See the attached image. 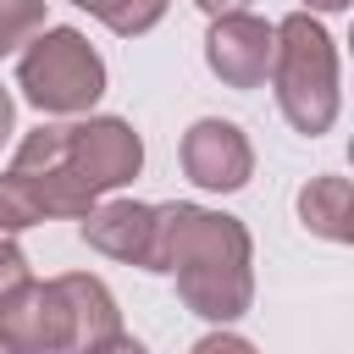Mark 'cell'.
Listing matches in <instances>:
<instances>
[{
  "label": "cell",
  "mask_w": 354,
  "mask_h": 354,
  "mask_svg": "<svg viewBox=\"0 0 354 354\" xmlns=\"http://www.w3.org/2000/svg\"><path fill=\"white\" fill-rule=\"evenodd\" d=\"M11 122H17V105H11V94L0 88V144L11 138Z\"/></svg>",
  "instance_id": "cell-16"
},
{
  "label": "cell",
  "mask_w": 354,
  "mask_h": 354,
  "mask_svg": "<svg viewBox=\"0 0 354 354\" xmlns=\"http://www.w3.org/2000/svg\"><path fill=\"white\" fill-rule=\"evenodd\" d=\"M66 304H72V348L83 354H105V348H133V337L122 332V310L111 299V288L88 271H66L55 277Z\"/></svg>",
  "instance_id": "cell-9"
},
{
  "label": "cell",
  "mask_w": 354,
  "mask_h": 354,
  "mask_svg": "<svg viewBox=\"0 0 354 354\" xmlns=\"http://www.w3.org/2000/svg\"><path fill=\"white\" fill-rule=\"evenodd\" d=\"M66 166L94 194L127 188L138 177V166H144V138L122 116H88V122L66 127Z\"/></svg>",
  "instance_id": "cell-4"
},
{
  "label": "cell",
  "mask_w": 354,
  "mask_h": 354,
  "mask_svg": "<svg viewBox=\"0 0 354 354\" xmlns=\"http://www.w3.org/2000/svg\"><path fill=\"white\" fill-rule=\"evenodd\" d=\"M33 271H28V254L17 249V232H0V299L17 288V282H28Z\"/></svg>",
  "instance_id": "cell-14"
},
{
  "label": "cell",
  "mask_w": 354,
  "mask_h": 354,
  "mask_svg": "<svg viewBox=\"0 0 354 354\" xmlns=\"http://www.w3.org/2000/svg\"><path fill=\"white\" fill-rule=\"evenodd\" d=\"M17 88L44 116H83L105 94V61L77 28H39L17 61Z\"/></svg>",
  "instance_id": "cell-3"
},
{
  "label": "cell",
  "mask_w": 354,
  "mask_h": 354,
  "mask_svg": "<svg viewBox=\"0 0 354 354\" xmlns=\"http://www.w3.org/2000/svg\"><path fill=\"white\" fill-rule=\"evenodd\" d=\"M0 337L17 354H61L72 348V304L61 293V282H17L0 299Z\"/></svg>",
  "instance_id": "cell-5"
},
{
  "label": "cell",
  "mask_w": 354,
  "mask_h": 354,
  "mask_svg": "<svg viewBox=\"0 0 354 354\" xmlns=\"http://www.w3.org/2000/svg\"><path fill=\"white\" fill-rule=\"evenodd\" d=\"M0 348H6V337H0Z\"/></svg>",
  "instance_id": "cell-18"
},
{
  "label": "cell",
  "mask_w": 354,
  "mask_h": 354,
  "mask_svg": "<svg viewBox=\"0 0 354 354\" xmlns=\"http://www.w3.org/2000/svg\"><path fill=\"white\" fill-rule=\"evenodd\" d=\"M271 83H277V105L288 116L293 133L321 138L337 122V44L332 33L315 22V11H293L277 22V44H271Z\"/></svg>",
  "instance_id": "cell-2"
},
{
  "label": "cell",
  "mask_w": 354,
  "mask_h": 354,
  "mask_svg": "<svg viewBox=\"0 0 354 354\" xmlns=\"http://www.w3.org/2000/svg\"><path fill=\"white\" fill-rule=\"evenodd\" d=\"M183 171H188V183H199L210 194H238L254 177V149H249L238 122L199 116L183 133Z\"/></svg>",
  "instance_id": "cell-7"
},
{
  "label": "cell",
  "mask_w": 354,
  "mask_h": 354,
  "mask_svg": "<svg viewBox=\"0 0 354 354\" xmlns=\"http://www.w3.org/2000/svg\"><path fill=\"white\" fill-rule=\"evenodd\" d=\"M299 221H304V232H315L326 243H348L354 238V221H348V177L343 171L310 177L299 188Z\"/></svg>",
  "instance_id": "cell-10"
},
{
  "label": "cell",
  "mask_w": 354,
  "mask_h": 354,
  "mask_svg": "<svg viewBox=\"0 0 354 354\" xmlns=\"http://www.w3.org/2000/svg\"><path fill=\"white\" fill-rule=\"evenodd\" d=\"M33 221H44L39 199L28 194V183H22L17 171H6V177H0V232H22V227H33Z\"/></svg>",
  "instance_id": "cell-13"
},
{
  "label": "cell",
  "mask_w": 354,
  "mask_h": 354,
  "mask_svg": "<svg viewBox=\"0 0 354 354\" xmlns=\"http://www.w3.org/2000/svg\"><path fill=\"white\" fill-rule=\"evenodd\" d=\"M149 232H155V205L111 199V205H88L83 210V243L100 249L105 260L149 266Z\"/></svg>",
  "instance_id": "cell-8"
},
{
  "label": "cell",
  "mask_w": 354,
  "mask_h": 354,
  "mask_svg": "<svg viewBox=\"0 0 354 354\" xmlns=\"http://www.w3.org/2000/svg\"><path fill=\"white\" fill-rule=\"evenodd\" d=\"M194 6H199L205 17H227V11H243L249 0H194Z\"/></svg>",
  "instance_id": "cell-15"
},
{
  "label": "cell",
  "mask_w": 354,
  "mask_h": 354,
  "mask_svg": "<svg viewBox=\"0 0 354 354\" xmlns=\"http://www.w3.org/2000/svg\"><path fill=\"white\" fill-rule=\"evenodd\" d=\"M177 277L183 310L199 321H238L254 304V243L238 216L171 199L155 205V232H149V266Z\"/></svg>",
  "instance_id": "cell-1"
},
{
  "label": "cell",
  "mask_w": 354,
  "mask_h": 354,
  "mask_svg": "<svg viewBox=\"0 0 354 354\" xmlns=\"http://www.w3.org/2000/svg\"><path fill=\"white\" fill-rule=\"evenodd\" d=\"M304 11H348V0H304Z\"/></svg>",
  "instance_id": "cell-17"
},
{
  "label": "cell",
  "mask_w": 354,
  "mask_h": 354,
  "mask_svg": "<svg viewBox=\"0 0 354 354\" xmlns=\"http://www.w3.org/2000/svg\"><path fill=\"white\" fill-rule=\"evenodd\" d=\"M44 28V0H0V55L22 50Z\"/></svg>",
  "instance_id": "cell-12"
},
{
  "label": "cell",
  "mask_w": 354,
  "mask_h": 354,
  "mask_svg": "<svg viewBox=\"0 0 354 354\" xmlns=\"http://www.w3.org/2000/svg\"><path fill=\"white\" fill-rule=\"evenodd\" d=\"M271 44H277V22L249 17V11H227V17H210L205 66L227 88H260L271 77Z\"/></svg>",
  "instance_id": "cell-6"
},
{
  "label": "cell",
  "mask_w": 354,
  "mask_h": 354,
  "mask_svg": "<svg viewBox=\"0 0 354 354\" xmlns=\"http://www.w3.org/2000/svg\"><path fill=\"white\" fill-rule=\"evenodd\" d=\"M77 11H88V17H100L111 33H122V39H138V33H149L160 17H166V6L171 0H72Z\"/></svg>",
  "instance_id": "cell-11"
}]
</instances>
